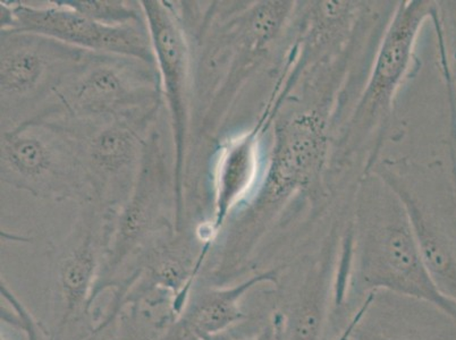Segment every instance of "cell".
<instances>
[{
    "label": "cell",
    "mask_w": 456,
    "mask_h": 340,
    "mask_svg": "<svg viewBox=\"0 0 456 340\" xmlns=\"http://www.w3.org/2000/svg\"><path fill=\"white\" fill-rule=\"evenodd\" d=\"M178 2L192 44L193 116L196 145L213 138L236 94L271 49L291 15L292 2L246 6ZM190 147V149H191Z\"/></svg>",
    "instance_id": "6da1fadb"
},
{
    "label": "cell",
    "mask_w": 456,
    "mask_h": 340,
    "mask_svg": "<svg viewBox=\"0 0 456 340\" xmlns=\"http://www.w3.org/2000/svg\"><path fill=\"white\" fill-rule=\"evenodd\" d=\"M351 231V258L338 272L333 314L387 292L426 303L456 322V304L431 279L403 203L388 186L387 196L360 205Z\"/></svg>",
    "instance_id": "7a4b0ae2"
},
{
    "label": "cell",
    "mask_w": 456,
    "mask_h": 340,
    "mask_svg": "<svg viewBox=\"0 0 456 340\" xmlns=\"http://www.w3.org/2000/svg\"><path fill=\"white\" fill-rule=\"evenodd\" d=\"M164 103L157 65L89 52L36 117L69 124L138 118L159 115Z\"/></svg>",
    "instance_id": "3957f363"
},
{
    "label": "cell",
    "mask_w": 456,
    "mask_h": 340,
    "mask_svg": "<svg viewBox=\"0 0 456 340\" xmlns=\"http://www.w3.org/2000/svg\"><path fill=\"white\" fill-rule=\"evenodd\" d=\"M175 206L174 159L156 126L149 135L134 189L114 215L94 305L107 290L118 287L141 253L175 230Z\"/></svg>",
    "instance_id": "277c9868"
},
{
    "label": "cell",
    "mask_w": 456,
    "mask_h": 340,
    "mask_svg": "<svg viewBox=\"0 0 456 340\" xmlns=\"http://www.w3.org/2000/svg\"><path fill=\"white\" fill-rule=\"evenodd\" d=\"M0 177L43 200L93 202L77 140L55 120L33 117L2 131Z\"/></svg>",
    "instance_id": "5b68a950"
},
{
    "label": "cell",
    "mask_w": 456,
    "mask_h": 340,
    "mask_svg": "<svg viewBox=\"0 0 456 340\" xmlns=\"http://www.w3.org/2000/svg\"><path fill=\"white\" fill-rule=\"evenodd\" d=\"M78 206L72 231L53 258L49 340H83L97 326L93 297L115 215L94 202Z\"/></svg>",
    "instance_id": "8992f818"
},
{
    "label": "cell",
    "mask_w": 456,
    "mask_h": 340,
    "mask_svg": "<svg viewBox=\"0 0 456 340\" xmlns=\"http://www.w3.org/2000/svg\"><path fill=\"white\" fill-rule=\"evenodd\" d=\"M88 53L39 33L2 30V131L36 117Z\"/></svg>",
    "instance_id": "52a82bcc"
},
{
    "label": "cell",
    "mask_w": 456,
    "mask_h": 340,
    "mask_svg": "<svg viewBox=\"0 0 456 340\" xmlns=\"http://www.w3.org/2000/svg\"><path fill=\"white\" fill-rule=\"evenodd\" d=\"M151 32L164 101L171 122L174 176H175V228L186 218L185 185L188 176L193 116V55L190 33L178 2L142 0Z\"/></svg>",
    "instance_id": "ba28073f"
},
{
    "label": "cell",
    "mask_w": 456,
    "mask_h": 340,
    "mask_svg": "<svg viewBox=\"0 0 456 340\" xmlns=\"http://www.w3.org/2000/svg\"><path fill=\"white\" fill-rule=\"evenodd\" d=\"M157 122L159 115L88 124L58 122L76 136L93 202L102 209L115 215L131 196Z\"/></svg>",
    "instance_id": "9c48e42d"
},
{
    "label": "cell",
    "mask_w": 456,
    "mask_h": 340,
    "mask_svg": "<svg viewBox=\"0 0 456 340\" xmlns=\"http://www.w3.org/2000/svg\"><path fill=\"white\" fill-rule=\"evenodd\" d=\"M437 16V6L429 0H404L395 7L347 124L343 139L346 150H354L372 128L388 118L394 99L411 69L419 35L427 20Z\"/></svg>",
    "instance_id": "30bf717a"
},
{
    "label": "cell",
    "mask_w": 456,
    "mask_h": 340,
    "mask_svg": "<svg viewBox=\"0 0 456 340\" xmlns=\"http://www.w3.org/2000/svg\"><path fill=\"white\" fill-rule=\"evenodd\" d=\"M2 30H20L51 36L83 51L134 57L157 65L146 22L110 27L86 18L64 0L47 6L23 2L0 3Z\"/></svg>",
    "instance_id": "8fae6325"
},
{
    "label": "cell",
    "mask_w": 456,
    "mask_h": 340,
    "mask_svg": "<svg viewBox=\"0 0 456 340\" xmlns=\"http://www.w3.org/2000/svg\"><path fill=\"white\" fill-rule=\"evenodd\" d=\"M272 117L266 109L256 126L223 141L215 153L209 223L217 239L231 215L246 205L259 188L264 175L261 138Z\"/></svg>",
    "instance_id": "7c38bea8"
},
{
    "label": "cell",
    "mask_w": 456,
    "mask_h": 340,
    "mask_svg": "<svg viewBox=\"0 0 456 340\" xmlns=\"http://www.w3.org/2000/svg\"><path fill=\"white\" fill-rule=\"evenodd\" d=\"M281 268L256 271L238 283L226 286L199 284L182 313L165 328L159 340H205L227 333L248 319L243 298L261 285H279Z\"/></svg>",
    "instance_id": "4fadbf2b"
},
{
    "label": "cell",
    "mask_w": 456,
    "mask_h": 340,
    "mask_svg": "<svg viewBox=\"0 0 456 340\" xmlns=\"http://www.w3.org/2000/svg\"><path fill=\"white\" fill-rule=\"evenodd\" d=\"M338 261L327 255L298 277L280 310L289 340H327L334 308Z\"/></svg>",
    "instance_id": "5bb4252c"
},
{
    "label": "cell",
    "mask_w": 456,
    "mask_h": 340,
    "mask_svg": "<svg viewBox=\"0 0 456 340\" xmlns=\"http://www.w3.org/2000/svg\"><path fill=\"white\" fill-rule=\"evenodd\" d=\"M379 178L403 203L422 261L434 284L456 304V239L391 173Z\"/></svg>",
    "instance_id": "9a60e30c"
},
{
    "label": "cell",
    "mask_w": 456,
    "mask_h": 340,
    "mask_svg": "<svg viewBox=\"0 0 456 340\" xmlns=\"http://www.w3.org/2000/svg\"><path fill=\"white\" fill-rule=\"evenodd\" d=\"M86 18L105 26L121 27L146 22L142 4L130 0H64Z\"/></svg>",
    "instance_id": "2e32d148"
},
{
    "label": "cell",
    "mask_w": 456,
    "mask_h": 340,
    "mask_svg": "<svg viewBox=\"0 0 456 340\" xmlns=\"http://www.w3.org/2000/svg\"><path fill=\"white\" fill-rule=\"evenodd\" d=\"M171 322V315L160 311L126 306L116 319L114 337L115 340H159Z\"/></svg>",
    "instance_id": "e0dca14e"
},
{
    "label": "cell",
    "mask_w": 456,
    "mask_h": 340,
    "mask_svg": "<svg viewBox=\"0 0 456 340\" xmlns=\"http://www.w3.org/2000/svg\"><path fill=\"white\" fill-rule=\"evenodd\" d=\"M2 298V323H10L18 328L26 335L27 340H44V337L49 340V330L36 320L3 279Z\"/></svg>",
    "instance_id": "ac0fdd59"
},
{
    "label": "cell",
    "mask_w": 456,
    "mask_h": 340,
    "mask_svg": "<svg viewBox=\"0 0 456 340\" xmlns=\"http://www.w3.org/2000/svg\"><path fill=\"white\" fill-rule=\"evenodd\" d=\"M205 340H289L288 323H286L285 314L280 309H276L268 318L267 322L260 328L258 333L251 337L238 338L227 331Z\"/></svg>",
    "instance_id": "d6986e66"
},
{
    "label": "cell",
    "mask_w": 456,
    "mask_h": 340,
    "mask_svg": "<svg viewBox=\"0 0 456 340\" xmlns=\"http://www.w3.org/2000/svg\"><path fill=\"white\" fill-rule=\"evenodd\" d=\"M114 326L115 323L105 330H94L93 334L83 340H115Z\"/></svg>",
    "instance_id": "ffe728a7"
},
{
    "label": "cell",
    "mask_w": 456,
    "mask_h": 340,
    "mask_svg": "<svg viewBox=\"0 0 456 340\" xmlns=\"http://www.w3.org/2000/svg\"><path fill=\"white\" fill-rule=\"evenodd\" d=\"M356 320H358V319H356V317L352 318L350 322H347V325L346 326V329H344V331H341V334H339L338 336V337H336L335 340H355L351 337V334H352V330H354Z\"/></svg>",
    "instance_id": "44dd1931"
},
{
    "label": "cell",
    "mask_w": 456,
    "mask_h": 340,
    "mask_svg": "<svg viewBox=\"0 0 456 340\" xmlns=\"http://www.w3.org/2000/svg\"><path fill=\"white\" fill-rule=\"evenodd\" d=\"M452 61H453V69H452V74H453V81H454V88L456 93V33H455V43L453 49V57H452Z\"/></svg>",
    "instance_id": "7402d4cb"
},
{
    "label": "cell",
    "mask_w": 456,
    "mask_h": 340,
    "mask_svg": "<svg viewBox=\"0 0 456 340\" xmlns=\"http://www.w3.org/2000/svg\"><path fill=\"white\" fill-rule=\"evenodd\" d=\"M0 339H2V340H7V339H6V337H5V335H4L3 333H2V338H0Z\"/></svg>",
    "instance_id": "603a6c76"
}]
</instances>
